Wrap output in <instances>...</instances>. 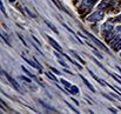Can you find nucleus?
<instances>
[{"instance_id":"nucleus-1","label":"nucleus","mask_w":121,"mask_h":114,"mask_svg":"<svg viewBox=\"0 0 121 114\" xmlns=\"http://www.w3.org/2000/svg\"><path fill=\"white\" fill-rule=\"evenodd\" d=\"M104 17H105V12H104V9H98V11H95L94 13H92V14L87 18V21H91V22L99 21V20H101Z\"/></svg>"},{"instance_id":"nucleus-2","label":"nucleus","mask_w":121,"mask_h":114,"mask_svg":"<svg viewBox=\"0 0 121 114\" xmlns=\"http://www.w3.org/2000/svg\"><path fill=\"white\" fill-rule=\"evenodd\" d=\"M96 1L98 0H82V4H81V6H80V12L83 13L86 9H89L91 7L94 6V4Z\"/></svg>"},{"instance_id":"nucleus-3","label":"nucleus","mask_w":121,"mask_h":114,"mask_svg":"<svg viewBox=\"0 0 121 114\" xmlns=\"http://www.w3.org/2000/svg\"><path fill=\"white\" fill-rule=\"evenodd\" d=\"M83 32H85V33L87 34V37H88V38L92 39V40H93V41H94V42H95V44H96V45H98V46H99V47L101 48V49H104L105 52H108V48H107V47H106V46H105V45H104V44H102V42H101V41L99 40V39H96L95 37H94V35H93V34L88 33L87 31H83Z\"/></svg>"},{"instance_id":"nucleus-4","label":"nucleus","mask_w":121,"mask_h":114,"mask_svg":"<svg viewBox=\"0 0 121 114\" xmlns=\"http://www.w3.org/2000/svg\"><path fill=\"white\" fill-rule=\"evenodd\" d=\"M2 74H5V76L7 78V80H8V81H9V82L12 83V86H13V87H14V88L17 89V91H20V86L18 85V82H17V81H15V80H14V79H13L12 76L9 75V74H8L7 72H4V71H2Z\"/></svg>"},{"instance_id":"nucleus-5","label":"nucleus","mask_w":121,"mask_h":114,"mask_svg":"<svg viewBox=\"0 0 121 114\" xmlns=\"http://www.w3.org/2000/svg\"><path fill=\"white\" fill-rule=\"evenodd\" d=\"M21 58H22V59H24V60H25V61H26V62H27V64H28L30 66H32V67H34V68H37V70H38V71H39L40 73H42V68H41V66H39V65H38L37 62H33V61H31V60H28V59H27V58H25L24 55H21Z\"/></svg>"},{"instance_id":"nucleus-6","label":"nucleus","mask_w":121,"mask_h":114,"mask_svg":"<svg viewBox=\"0 0 121 114\" xmlns=\"http://www.w3.org/2000/svg\"><path fill=\"white\" fill-rule=\"evenodd\" d=\"M46 37H47V39H48V41L51 42V45H52V46H53V47H54L56 51H59V52H62V48H61V46H60V45H59V44H58V42H56L54 39L51 38V37H48V35H46Z\"/></svg>"},{"instance_id":"nucleus-7","label":"nucleus","mask_w":121,"mask_h":114,"mask_svg":"<svg viewBox=\"0 0 121 114\" xmlns=\"http://www.w3.org/2000/svg\"><path fill=\"white\" fill-rule=\"evenodd\" d=\"M102 27H104V28H102V33H104V35H106L108 32H111V31H113V30H114V28H113V26H112L109 22L105 24Z\"/></svg>"},{"instance_id":"nucleus-8","label":"nucleus","mask_w":121,"mask_h":114,"mask_svg":"<svg viewBox=\"0 0 121 114\" xmlns=\"http://www.w3.org/2000/svg\"><path fill=\"white\" fill-rule=\"evenodd\" d=\"M80 78H81V79H82V81H83V83H85V85H86V86H87V87H88V88H89V89L92 91V92H95V89H94V87H93V86L91 85V82H89V81H88V80H87V79H86L85 76L80 75Z\"/></svg>"},{"instance_id":"nucleus-9","label":"nucleus","mask_w":121,"mask_h":114,"mask_svg":"<svg viewBox=\"0 0 121 114\" xmlns=\"http://www.w3.org/2000/svg\"><path fill=\"white\" fill-rule=\"evenodd\" d=\"M111 1H112V0H102V1L99 4V6H98V9H104L106 6H108V5L111 4Z\"/></svg>"},{"instance_id":"nucleus-10","label":"nucleus","mask_w":121,"mask_h":114,"mask_svg":"<svg viewBox=\"0 0 121 114\" xmlns=\"http://www.w3.org/2000/svg\"><path fill=\"white\" fill-rule=\"evenodd\" d=\"M68 91H69V94H72V95H77V94H79V88H78L77 86H73V85H72V87H71Z\"/></svg>"},{"instance_id":"nucleus-11","label":"nucleus","mask_w":121,"mask_h":114,"mask_svg":"<svg viewBox=\"0 0 121 114\" xmlns=\"http://www.w3.org/2000/svg\"><path fill=\"white\" fill-rule=\"evenodd\" d=\"M43 21H45V24H46V25H47V26H48L49 28H52V30H53V32H54V33H56V34L59 33V32H58V30H56V28L54 27V25H53V24H51V22H49L48 20H43Z\"/></svg>"},{"instance_id":"nucleus-12","label":"nucleus","mask_w":121,"mask_h":114,"mask_svg":"<svg viewBox=\"0 0 121 114\" xmlns=\"http://www.w3.org/2000/svg\"><path fill=\"white\" fill-rule=\"evenodd\" d=\"M60 82H61V83H62V85H64V86H65V87L67 88V89H69V88L72 87V85H71V83H69L68 81H66L65 79H60Z\"/></svg>"},{"instance_id":"nucleus-13","label":"nucleus","mask_w":121,"mask_h":114,"mask_svg":"<svg viewBox=\"0 0 121 114\" xmlns=\"http://www.w3.org/2000/svg\"><path fill=\"white\" fill-rule=\"evenodd\" d=\"M71 53H72V54H74V57H75L77 59H79V61H80L81 64H83V62H85V61H83V60H82V59L80 58V55H79V54H78L75 51H71Z\"/></svg>"},{"instance_id":"nucleus-14","label":"nucleus","mask_w":121,"mask_h":114,"mask_svg":"<svg viewBox=\"0 0 121 114\" xmlns=\"http://www.w3.org/2000/svg\"><path fill=\"white\" fill-rule=\"evenodd\" d=\"M45 74H46V75L48 76V78H49V79H51V80H53V81H55V82H56V81H58V79H56V78H55V76L53 75V74H52V73H51V72H47V73H45Z\"/></svg>"},{"instance_id":"nucleus-15","label":"nucleus","mask_w":121,"mask_h":114,"mask_svg":"<svg viewBox=\"0 0 121 114\" xmlns=\"http://www.w3.org/2000/svg\"><path fill=\"white\" fill-rule=\"evenodd\" d=\"M21 68H22V71H24V72H25V73H26L27 75H30V76H31V78H33V79H35V76L33 75V74H31V73H30V72H28V71H27V70H26V68H25L24 66H21Z\"/></svg>"},{"instance_id":"nucleus-16","label":"nucleus","mask_w":121,"mask_h":114,"mask_svg":"<svg viewBox=\"0 0 121 114\" xmlns=\"http://www.w3.org/2000/svg\"><path fill=\"white\" fill-rule=\"evenodd\" d=\"M20 79H21V80H24V81H26V82H28V83H31V80H30V79H28V78H26V76H20Z\"/></svg>"},{"instance_id":"nucleus-17","label":"nucleus","mask_w":121,"mask_h":114,"mask_svg":"<svg viewBox=\"0 0 121 114\" xmlns=\"http://www.w3.org/2000/svg\"><path fill=\"white\" fill-rule=\"evenodd\" d=\"M18 37H19V39H20V40L22 41V44H24V46H27V44H26V41H25V40H24V38L21 37V34H19V33H18Z\"/></svg>"},{"instance_id":"nucleus-18","label":"nucleus","mask_w":121,"mask_h":114,"mask_svg":"<svg viewBox=\"0 0 121 114\" xmlns=\"http://www.w3.org/2000/svg\"><path fill=\"white\" fill-rule=\"evenodd\" d=\"M0 8H1V12L6 15V11H5V7H4V5H2V2H0Z\"/></svg>"},{"instance_id":"nucleus-19","label":"nucleus","mask_w":121,"mask_h":114,"mask_svg":"<svg viewBox=\"0 0 121 114\" xmlns=\"http://www.w3.org/2000/svg\"><path fill=\"white\" fill-rule=\"evenodd\" d=\"M114 22H121V14L120 15H118V17L114 19Z\"/></svg>"},{"instance_id":"nucleus-20","label":"nucleus","mask_w":121,"mask_h":114,"mask_svg":"<svg viewBox=\"0 0 121 114\" xmlns=\"http://www.w3.org/2000/svg\"><path fill=\"white\" fill-rule=\"evenodd\" d=\"M120 48H121V41L119 42V44H118V45H117V46H115V47H114V48H113V49H115V51H119Z\"/></svg>"},{"instance_id":"nucleus-21","label":"nucleus","mask_w":121,"mask_h":114,"mask_svg":"<svg viewBox=\"0 0 121 114\" xmlns=\"http://www.w3.org/2000/svg\"><path fill=\"white\" fill-rule=\"evenodd\" d=\"M58 61H59V64H60V65H62L64 67H66V66H67V65H66V64H65V62L61 60V59H58Z\"/></svg>"},{"instance_id":"nucleus-22","label":"nucleus","mask_w":121,"mask_h":114,"mask_svg":"<svg viewBox=\"0 0 121 114\" xmlns=\"http://www.w3.org/2000/svg\"><path fill=\"white\" fill-rule=\"evenodd\" d=\"M26 11H27V13H28V14H30V15L32 17V18H35V15H34V14H32V12H31V11H30L28 8H26Z\"/></svg>"},{"instance_id":"nucleus-23","label":"nucleus","mask_w":121,"mask_h":114,"mask_svg":"<svg viewBox=\"0 0 121 114\" xmlns=\"http://www.w3.org/2000/svg\"><path fill=\"white\" fill-rule=\"evenodd\" d=\"M108 110H109V111H111L112 113H117V110H115V108H112V107H109Z\"/></svg>"},{"instance_id":"nucleus-24","label":"nucleus","mask_w":121,"mask_h":114,"mask_svg":"<svg viewBox=\"0 0 121 114\" xmlns=\"http://www.w3.org/2000/svg\"><path fill=\"white\" fill-rule=\"evenodd\" d=\"M51 70H52V71H53V72H55V73H56V74H60V72H59V71H58V70H55V68H51Z\"/></svg>"},{"instance_id":"nucleus-25","label":"nucleus","mask_w":121,"mask_h":114,"mask_svg":"<svg viewBox=\"0 0 121 114\" xmlns=\"http://www.w3.org/2000/svg\"><path fill=\"white\" fill-rule=\"evenodd\" d=\"M32 38H33L34 40H35V41H37V44H39V45H41V42H40V41H39V40H38L37 38H35V37H33V35H32Z\"/></svg>"},{"instance_id":"nucleus-26","label":"nucleus","mask_w":121,"mask_h":114,"mask_svg":"<svg viewBox=\"0 0 121 114\" xmlns=\"http://www.w3.org/2000/svg\"><path fill=\"white\" fill-rule=\"evenodd\" d=\"M117 32H118V33H120V35H121V26H119V27H118Z\"/></svg>"},{"instance_id":"nucleus-27","label":"nucleus","mask_w":121,"mask_h":114,"mask_svg":"<svg viewBox=\"0 0 121 114\" xmlns=\"http://www.w3.org/2000/svg\"><path fill=\"white\" fill-rule=\"evenodd\" d=\"M73 102H74L75 105H79V101H77V100H74V99H73Z\"/></svg>"},{"instance_id":"nucleus-28","label":"nucleus","mask_w":121,"mask_h":114,"mask_svg":"<svg viewBox=\"0 0 121 114\" xmlns=\"http://www.w3.org/2000/svg\"><path fill=\"white\" fill-rule=\"evenodd\" d=\"M9 1H11V2H14V1H15V0H9Z\"/></svg>"}]
</instances>
